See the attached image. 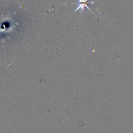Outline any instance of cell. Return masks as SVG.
I'll return each mask as SVG.
<instances>
[{
  "label": "cell",
  "mask_w": 133,
  "mask_h": 133,
  "mask_svg": "<svg viewBox=\"0 0 133 133\" xmlns=\"http://www.w3.org/2000/svg\"><path fill=\"white\" fill-rule=\"evenodd\" d=\"M88 3L91 4L90 3H89V2H88V0H78V1H77L76 3L77 7L76 10H74V12H76V11L78 10H81V12H83L84 10L85 7L87 8L90 11H91L90 8L87 6V4Z\"/></svg>",
  "instance_id": "cell-1"
}]
</instances>
